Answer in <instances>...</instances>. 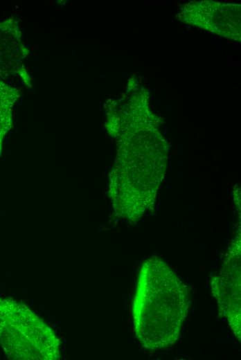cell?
Returning a JSON list of instances; mask_svg holds the SVG:
<instances>
[{"label": "cell", "instance_id": "1", "mask_svg": "<svg viewBox=\"0 0 241 360\" xmlns=\"http://www.w3.org/2000/svg\"><path fill=\"white\" fill-rule=\"evenodd\" d=\"M187 287L157 257L143 264L133 304L135 334L149 350L172 345L190 307Z\"/></svg>", "mask_w": 241, "mask_h": 360}, {"label": "cell", "instance_id": "2", "mask_svg": "<svg viewBox=\"0 0 241 360\" xmlns=\"http://www.w3.org/2000/svg\"><path fill=\"white\" fill-rule=\"evenodd\" d=\"M0 344L10 359L60 358V341L26 305L0 299Z\"/></svg>", "mask_w": 241, "mask_h": 360}, {"label": "cell", "instance_id": "3", "mask_svg": "<svg viewBox=\"0 0 241 360\" xmlns=\"http://www.w3.org/2000/svg\"><path fill=\"white\" fill-rule=\"evenodd\" d=\"M212 291L220 312L228 319L235 335L240 340V240L224 262L220 275L213 278Z\"/></svg>", "mask_w": 241, "mask_h": 360}, {"label": "cell", "instance_id": "4", "mask_svg": "<svg viewBox=\"0 0 241 360\" xmlns=\"http://www.w3.org/2000/svg\"><path fill=\"white\" fill-rule=\"evenodd\" d=\"M29 53L17 19L12 16L0 21V78L16 76L32 88L33 78L24 64Z\"/></svg>", "mask_w": 241, "mask_h": 360}, {"label": "cell", "instance_id": "5", "mask_svg": "<svg viewBox=\"0 0 241 360\" xmlns=\"http://www.w3.org/2000/svg\"><path fill=\"white\" fill-rule=\"evenodd\" d=\"M21 95L18 88L0 81V156L4 137L13 126V106Z\"/></svg>", "mask_w": 241, "mask_h": 360}]
</instances>
